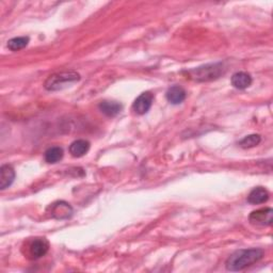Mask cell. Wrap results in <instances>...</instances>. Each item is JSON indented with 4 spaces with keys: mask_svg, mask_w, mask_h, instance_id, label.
<instances>
[{
    "mask_svg": "<svg viewBox=\"0 0 273 273\" xmlns=\"http://www.w3.org/2000/svg\"><path fill=\"white\" fill-rule=\"evenodd\" d=\"M264 257L262 249H244L236 251L230 255L225 263V267L228 271H241L253 264L260 262Z\"/></svg>",
    "mask_w": 273,
    "mask_h": 273,
    "instance_id": "obj_1",
    "label": "cell"
},
{
    "mask_svg": "<svg viewBox=\"0 0 273 273\" xmlns=\"http://www.w3.org/2000/svg\"><path fill=\"white\" fill-rule=\"evenodd\" d=\"M226 72V68L224 66V63H211V64L203 65L197 68H193L191 71L187 72V75L190 79L199 82L204 81H213L220 78L224 73Z\"/></svg>",
    "mask_w": 273,
    "mask_h": 273,
    "instance_id": "obj_2",
    "label": "cell"
},
{
    "mask_svg": "<svg viewBox=\"0 0 273 273\" xmlns=\"http://www.w3.org/2000/svg\"><path fill=\"white\" fill-rule=\"evenodd\" d=\"M79 80H80V75L75 71L55 73L54 75H51L46 79L44 83V88L47 91L54 92V91H60L65 89Z\"/></svg>",
    "mask_w": 273,
    "mask_h": 273,
    "instance_id": "obj_3",
    "label": "cell"
},
{
    "mask_svg": "<svg viewBox=\"0 0 273 273\" xmlns=\"http://www.w3.org/2000/svg\"><path fill=\"white\" fill-rule=\"evenodd\" d=\"M249 220L258 226H270L273 222V211L271 208H262L251 213Z\"/></svg>",
    "mask_w": 273,
    "mask_h": 273,
    "instance_id": "obj_4",
    "label": "cell"
},
{
    "mask_svg": "<svg viewBox=\"0 0 273 273\" xmlns=\"http://www.w3.org/2000/svg\"><path fill=\"white\" fill-rule=\"evenodd\" d=\"M153 102L154 95L151 92H144L135 101L134 105H132V109H134L137 114L143 115L150 111Z\"/></svg>",
    "mask_w": 273,
    "mask_h": 273,
    "instance_id": "obj_5",
    "label": "cell"
},
{
    "mask_svg": "<svg viewBox=\"0 0 273 273\" xmlns=\"http://www.w3.org/2000/svg\"><path fill=\"white\" fill-rule=\"evenodd\" d=\"M48 250H50V242L45 238H37L30 243L29 254L34 260H38L45 256Z\"/></svg>",
    "mask_w": 273,
    "mask_h": 273,
    "instance_id": "obj_6",
    "label": "cell"
},
{
    "mask_svg": "<svg viewBox=\"0 0 273 273\" xmlns=\"http://www.w3.org/2000/svg\"><path fill=\"white\" fill-rule=\"evenodd\" d=\"M73 215L72 206L66 202H57L52 206V216L58 220L68 219Z\"/></svg>",
    "mask_w": 273,
    "mask_h": 273,
    "instance_id": "obj_7",
    "label": "cell"
},
{
    "mask_svg": "<svg viewBox=\"0 0 273 273\" xmlns=\"http://www.w3.org/2000/svg\"><path fill=\"white\" fill-rule=\"evenodd\" d=\"M14 179H15V171L12 165L3 164L0 167V189L1 190L9 188L13 184Z\"/></svg>",
    "mask_w": 273,
    "mask_h": 273,
    "instance_id": "obj_8",
    "label": "cell"
},
{
    "mask_svg": "<svg viewBox=\"0 0 273 273\" xmlns=\"http://www.w3.org/2000/svg\"><path fill=\"white\" fill-rule=\"evenodd\" d=\"M186 96H187L186 91L179 86L171 87L166 91V94H165L167 102L171 103L172 105L181 104L186 100Z\"/></svg>",
    "mask_w": 273,
    "mask_h": 273,
    "instance_id": "obj_9",
    "label": "cell"
},
{
    "mask_svg": "<svg viewBox=\"0 0 273 273\" xmlns=\"http://www.w3.org/2000/svg\"><path fill=\"white\" fill-rule=\"evenodd\" d=\"M269 199V192L267 189L263 187H257L252 190L248 197V202L252 205L263 204V203L267 202Z\"/></svg>",
    "mask_w": 273,
    "mask_h": 273,
    "instance_id": "obj_10",
    "label": "cell"
},
{
    "mask_svg": "<svg viewBox=\"0 0 273 273\" xmlns=\"http://www.w3.org/2000/svg\"><path fill=\"white\" fill-rule=\"evenodd\" d=\"M90 150V142L87 141V140L79 139L74 141L71 145H69V153L73 157H82L85 156L86 154Z\"/></svg>",
    "mask_w": 273,
    "mask_h": 273,
    "instance_id": "obj_11",
    "label": "cell"
},
{
    "mask_svg": "<svg viewBox=\"0 0 273 273\" xmlns=\"http://www.w3.org/2000/svg\"><path fill=\"white\" fill-rule=\"evenodd\" d=\"M232 85L239 90H244L252 85V77L246 72H238L232 76Z\"/></svg>",
    "mask_w": 273,
    "mask_h": 273,
    "instance_id": "obj_12",
    "label": "cell"
},
{
    "mask_svg": "<svg viewBox=\"0 0 273 273\" xmlns=\"http://www.w3.org/2000/svg\"><path fill=\"white\" fill-rule=\"evenodd\" d=\"M99 107L104 114L110 117L117 115L122 110V105L120 103L112 101H104L100 104Z\"/></svg>",
    "mask_w": 273,
    "mask_h": 273,
    "instance_id": "obj_13",
    "label": "cell"
},
{
    "mask_svg": "<svg viewBox=\"0 0 273 273\" xmlns=\"http://www.w3.org/2000/svg\"><path fill=\"white\" fill-rule=\"evenodd\" d=\"M63 158V150L60 146H53L45 152V160L48 164H57Z\"/></svg>",
    "mask_w": 273,
    "mask_h": 273,
    "instance_id": "obj_14",
    "label": "cell"
},
{
    "mask_svg": "<svg viewBox=\"0 0 273 273\" xmlns=\"http://www.w3.org/2000/svg\"><path fill=\"white\" fill-rule=\"evenodd\" d=\"M28 43H29V38L28 37L13 38L8 42V48L12 52H17L25 48L28 45Z\"/></svg>",
    "mask_w": 273,
    "mask_h": 273,
    "instance_id": "obj_15",
    "label": "cell"
},
{
    "mask_svg": "<svg viewBox=\"0 0 273 273\" xmlns=\"http://www.w3.org/2000/svg\"><path fill=\"white\" fill-rule=\"evenodd\" d=\"M261 141H262V138L260 135H250L244 137L239 142V145L242 149H251V148H254V146H257L261 143Z\"/></svg>",
    "mask_w": 273,
    "mask_h": 273,
    "instance_id": "obj_16",
    "label": "cell"
}]
</instances>
